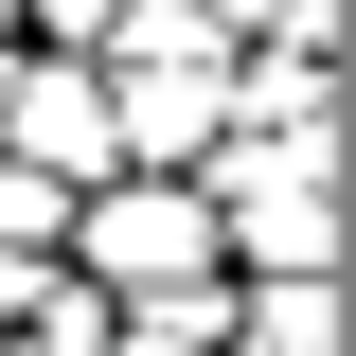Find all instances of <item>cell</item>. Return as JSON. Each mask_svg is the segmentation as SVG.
<instances>
[{
  "label": "cell",
  "mask_w": 356,
  "mask_h": 356,
  "mask_svg": "<svg viewBox=\"0 0 356 356\" xmlns=\"http://www.w3.org/2000/svg\"><path fill=\"white\" fill-rule=\"evenodd\" d=\"M107 125H125V178H178L232 143V36L196 0H125V72H107Z\"/></svg>",
  "instance_id": "cell-1"
},
{
  "label": "cell",
  "mask_w": 356,
  "mask_h": 356,
  "mask_svg": "<svg viewBox=\"0 0 356 356\" xmlns=\"http://www.w3.org/2000/svg\"><path fill=\"white\" fill-rule=\"evenodd\" d=\"M196 214L232 232V267L321 285V125H232V143H214V178H196Z\"/></svg>",
  "instance_id": "cell-2"
},
{
  "label": "cell",
  "mask_w": 356,
  "mask_h": 356,
  "mask_svg": "<svg viewBox=\"0 0 356 356\" xmlns=\"http://www.w3.org/2000/svg\"><path fill=\"white\" fill-rule=\"evenodd\" d=\"M54 250H89V285H214V214H196V178H89L72 196V232Z\"/></svg>",
  "instance_id": "cell-3"
},
{
  "label": "cell",
  "mask_w": 356,
  "mask_h": 356,
  "mask_svg": "<svg viewBox=\"0 0 356 356\" xmlns=\"http://www.w3.org/2000/svg\"><path fill=\"white\" fill-rule=\"evenodd\" d=\"M0 143H18V178H125V125H107V72H0Z\"/></svg>",
  "instance_id": "cell-4"
},
{
  "label": "cell",
  "mask_w": 356,
  "mask_h": 356,
  "mask_svg": "<svg viewBox=\"0 0 356 356\" xmlns=\"http://www.w3.org/2000/svg\"><path fill=\"white\" fill-rule=\"evenodd\" d=\"M107 356H232V285H161L143 321H107Z\"/></svg>",
  "instance_id": "cell-5"
},
{
  "label": "cell",
  "mask_w": 356,
  "mask_h": 356,
  "mask_svg": "<svg viewBox=\"0 0 356 356\" xmlns=\"http://www.w3.org/2000/svg\"><path fill=\"white\" fill-rule=\"evenodd\" d=\"M54 232H72V196H54V178H18V161H0V267H36Z\"/></svg>",
  "instance_id": "cell-6"
},
{
  "label": "cell",
  "mask_w": 356,
  "mask_h": 356,
  "mask_svg": "<svg viewBox=\"0 0 356 356\" xmlns=\"http://www.w3.org/2000/svg\"><path fill=\"white\" fill-rule=\"evenodd\" d=\"M0 18H18V0H0Z\"/></svg>",
  "instance_id": "cell-7"
}]
</instances>
